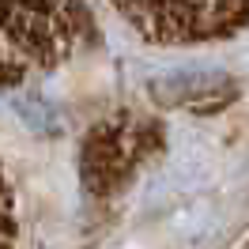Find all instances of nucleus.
Segmentation results:
<instances>
[{"label":"nucleus","mask_w":249,"mask_h":249,"mask_svg":"<svg viewBox=\"0 0 249 249\" xmlns=\"http://www.w3.org/2000/svg\"><path fill=\"white\" fill-rule=\"evenodd\" d=\"M162 143V128L159 124H132L128 117H109V121L94 124L83 140V181L91 193L106 196L143 155H151Z\"/></svg>","instance_id":"obj_1"},{"label":"nucleus","mask_w":249,"mask_h":249,"mask_svg":"<svg viewBox=\"0 0 249 249\" xmlns=\"http://www.w3.org/2000/svg\"><path fill=\"white\" fill-rule=\"evenodd\" d=\"M128 19L140 23H166L151 38L159 42H189V38H212V34L238 31L249 23V4H193V8H170V4H128L121 8Z\"/></svg>","instance_id":"obj_2"},{"label":"nucleus","mask_w":249,"mask_h":249,"mask_svg":"<svg viewBox=\"0 0 249 249\" xmlns=\"http://www.w3.org/2000/svg\"><path fill=\"white\" fill-rule=\"evenodd\" d=\"M16 109L23 113V121L31 124L34 132H46V136H53V132H61V113L49 106L42 94H19L16 98Z\"/></svg>","instance_id":"obj_3"},{"label":"nucleus","mask_w":249,"mask_h":249,"mask_svg":"<svg viewBox=\"0 0 249 249\" xmlns=\"http://www.w3.org/2000/svg\"><path fill=\"white\" fill-rule=\"evenodd\" d=\"M246 249H249V246H246Z\"/></svg>","instance_id":"obj_4"}]
</instances>
